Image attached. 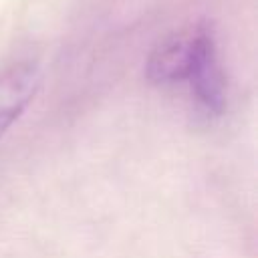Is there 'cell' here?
I'll list each match as a JSON object with an SVG mask.
<instances>
[{
    "instance_id": "cell-1",
    "label": "cell",
    "mask_w": 258,
    "mask_h": 258,
    "mask_svg": "<svg viewBox=\"0 0 258 258\" xmlns=\"http://www.w3.org/2000/svg\"><path fill=\"white\" fill-rule=\"evenodd\" d=\"M185 81L189 83L194 97L206 111L220 113L224 109L226 83H224L222 69L218 64L214 36L204 26H198L196 48H194V56H191V64Z\"/></svg>"
},
{
    "instance_id": "cell-2",
    "label": "cell",
    "mask_w": 258,
    "mask_h": 258,
    "mask_svg": "<svg viewBox=\"0 0 258 258\" xmlns=\"http://www.w3.org/2000/svg\"><path fill=\"white\" fill-rule=\"evenodd\" d=\"M40 85V69L26 60L0 71V137L20 117Z\"/></svg>"
},
{
    "instance_id": "cell-3",
    "label": "cell",
    "mask_w": 258,
    "mask_h": 258,
    "mask_svg": "<svg viewBox=\"0 0 258 258\" xmlns=\"http://www.w3.org/2000/svg\"><path fill=\"white\" fill-rule=\"evenodd\" d=\"M198 26L187 32H177L161 40L147 60V77L157 85H171L187 79L196 48Z\"/></svg>"
}]
</instances>
